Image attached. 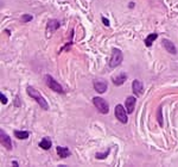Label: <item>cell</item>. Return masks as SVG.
Instances as JSON below:
<instances>
[{
	"instance_id": "obj_1",
	"label": "cell",
	"mask_w": 178,
	"mask_h": 167,
	"mask_svg": "<svg viewBox=\"0 0 178 167\" xmlns=\"http://www.w3.org/2000/svg\"><path fill=\"white\" fill-rule=\"evenodd\" d=\"M26 92H27V94H29L32 99H35V100L38 103V105H39L43 110H48V109H49V105H48L46 100L43 98V96H42L36 89H33L32 86H27V87H26Z\"/></svg>"
},
{
	"instance_id": "obj_2",
	"label": "cell",
	"mask_w": 178,
	"mask_h": 167,
	"mask_svg": "<svg viewBox=\"0 0 178 167\" xmlns=\"http://www.w3.org/2000/svg\"><path fill=\"white\" fill-rule=\"evenodd\" d=\"M44 79H45L46 86H48L50 90H52V91H55V92H57V93H61V94L64 93V90H63V87L61 86V84L57 82L51 75H45Z\"/></svg>"
},
{
	"instance_id": "obj_3",
	"label": "cell",
	"mask_w": 178,
	"mask_h": 167,
	"mask_svg": "<svg viewBox=\"0 0 178 167\" xmlns=\"http://www.w3.org/2000/svg\"><path fill=\"white\" fill-rule=\"evenodd\" d=\"M93 104H94V106L98 109V111H99L100 114H103V115L108 114V111H109V105H108V103H107L105 99H102V98H100V97H94V98H93Z\"/></svg>"
},
{
	"instance_id": "obj_4",
	"label": "cell",
	"mask_w": 178,
	"mask_h": 167,
	"mask_svg": "<svg viewBox=\"0 0 178 167\" xmlns=\"http://www.w3.org/2000/svg\"><path fill=\"white\" fill-rule=\"evenodd\" d=\"M122 59H124L122 53L118 48H113V50H112V59H111V62H109V67L115 68V67L120 66L121 62H122Z\"/></svg>"
},
{
	"instance_id": "obj_5",
	"label": "cell",
	"mask_w": 178,
	"mask_h": 167,
	"mask_svg": "<svg viewBox=\"0 0 178 167\" xmlns=\"http://www.w3.org/2000/svg\"><path fill=\"white\" fill-rule=\"evenodd\" d=\"M127 110H126V108H124L122 105H116L115 106V117L118 118V121L119 122H121L122 124H126L127 123V121H128V118H127Z\"/></svg>"
},
{
	"instance_id": "obj_6",
	"label": "cell",
	"mask_w": 178,
	"mask_h": 167,
	"mask_svg": "<svg viewBox=\"0 0 178 167\" xmlns=\"http://www.w3.org/2000/svg\"><path fill=\"white\" fill-rule=\"evenodd\" d=\"M0 142H1V144L6 149H9V150L12 149V141H11L10 136L4 131V129H0Z\"/></svg>"
},
{
	"instance_id": "obj_7",
	"label": "cell",
	"mask_w": 178,
	"mask_h": 167,
	"mask_svg": "<svg viewBox=\"0 0 178 167\" xmlns=\"http://www.w3.org/2000/svg\"><path fill=\"white\" fill-rule=\"evenodd\" d=\"M94 89L98 93H105L108 89V85H107V82L102 79H95L94 80Z\"/></svg>"
},
{
	"instance_id": "obj_8",
	"label": "cell",
	"mask_w": 178,
	"mask_h": 167,
	"mask_svg": "<svg viewBox=\"0 0 178 167\" xmlns=\"http://www.w3.org/2000/svg\"><path fill=\"white\" fill-rule=\"evenodd\" d=\"M135 103H137V99H135V97H128L127 99H126V103H125V108H126V110H127V112L128 114H132L133 111H134V109H135Z\"/></svg>"
},
{
	"instance_id": "obj_9",
	"label": "cell",
	"mask_w": 178,
	"mask_h": 167,
	"mask_svg": "<svg viewBox=\"0 0 178 167\" xmlns=\"http://www.w3.org/2000/svg\"><path fill=\"white\" fill-rule=\"evenodd\" d=\"M132 89H133V92H134V94H135L137 97L141 96V93H143V89H144L143 82H141V81H139V80H134V81H133V84H132Z\"/></svg>"
},
{
	"instance_id": "obj_10",
	"label": "cell",
	"mask_w": 178,
	"mask_h": 167,
	"mask_svg": "<svg viewBox=\"0 0 178 167\" xmlns=\"http://www.w3.org/2000/svg\"><path fill=\"white\" fill-rule=\"evenodd\" d=\"M161 43H163V47L169 51V53H171V54H177V49H176V47H174V44L171 42V41H169V40H166V38H164L163 41H161Z\"/></svg>"
},
{
	"instance_id": "obj_11",
	"label": "cell",
	"mask_w": 178,
	"mask_h": 167,
	"mask_svg": "<svg viewBox=\"0 0 178 167\" xmlns=\"http://www.w3.org/2000/svg\"><path fill=\"white\" fill-rule=\"evenodd\" d=\"M56 152H57L58 156L62 157V159L68 157V156L71 155V152H70L69 148H67V147H61V146H59V147H56Z\"/></svg>"
},
{
	"instance_id": "obj_12",
	"label": "cell",
	"mask_w": 178,
	"mask_h": 167,
	"mask_svg": "<svg viewBox=\"0 0 178 167\" xmlns=\"http://www.w3.org/2000/svg\"><path fill=\"white\" fill-rule=\"evenodd\" d=\"M126 79H127V74L126 73H120L119 75H116V76L113 78V84H114L115 86H120V85H122V84L126 81Z\"/></svg>"
},
{
	"instance_id": "obj_13",
	"label": "cell",
	"mask_w": 178,
	"mask_h": 167,
	"mask_svg": "<svg viewBox=\"0 0 178 167\" xmlns=\"http://www.w3.org/2000/svg\"><path fill=\"white\" fill-rule=\"evenodd\" d=\"M58 28H59V23H58L57 21H55V19L49 21V23H48V25H46V30H48L49 32H52V31L57 30Z\"/></svg>"
},
{
	"instance_id": "obj_14",
	"label": "cell",
	"mask_w": 178,
	"mask_h": 167,
	"mask_svg": "<svg viewBox=\"0 0 178 167\" xmlns=\"http://www.w3.org/2000/svg\"><path fill=\"white\" fill-rule=\"evenodd\" d=\"M51 146H52V142H51V140H50V138H48V137L43 138V140L39 142V147H41L42 149H45V150L50 149V148H51Z\"/></svg>"
},
{
	"instance_id": "obj_15",
	"label": "cell",
	"mask_w": 178,
	"mask_h": 167,
	"mask_svg": "<svg viewBox=\"0 0 178 167\" xmlns=\"http://www.w3.org/2000/svg\"><path fill=\"white\" fill-rule=\"evenodd\" d=\"M157 38H158V35H157V34H151V35H148V36L146 37V40H145V45H146V47H151L152 43H153Z\"/></svg>"
},
{
	"instance_id": "obj_16",
	"label": "cell",
	"mask_w": 178,
	"mask_h": 167,
	"mask_svg": "<svg viewBox=\"0 0 178 167\" xmlns=\"http://www.w3.org/2000/svg\"><path fill=\"white\" fill-rule=\"evenodd\" d=\"M29 131H20V130H16L14 131V136L19 140H26L29 137Z\"/></svg>"
},
{
	"instance_id": "obj_17",
	"label": "cell",
	"mask_w": 178,
	"mask_h": 167,
	"mask_svg": "<svg viewBox=\"0 0 178 167\" xmlns=\"http://www.w3.org/2000/svg\"><path fill=\"white\" fill-rule=\"evenodd\" d=\"M32 21V16L31 15H23L22 16V22L23 23H27V22H31Z\"/></svg>"
},
{
	"instance_id": "obj_18",
	"label": "cell",
	"mask_w": 178,
	"mask_h": 167,
	"mask_svg": "<svg viewBox=\"0 0 178 167\" xmlns=\"http://www.w3.org/2000/svg\"><path fill=\"white\" fill-rule=\"evenodd\" d=\"M109 154V150H107L106 153H103V154H101V153H98L96 154V159H105L107 155Z\"/></svg>"
},
{
	"instance_id": "obj_19",
	"label": "cell",
	"mask_w": 178,
	"mask_h": 167,
	"mask_svg": "<svg viewBox=\"0 0 178 167\" xmlns=\"http://www.w3.org/2000/svg\"><path fill=\"white\" fill-rule=\"evenodd\" d=\"M0 98H1V103H3V104H7V98H6V96H5L4 93L0 94Z\"/></svg>"
},
{
	"instance_id": "obj_20",
	"label": "cell",
	"mask_w": 178,
	"mask_h": 167,
	"mask_svg": "<svg viewBox=\"0 0 178 167\" xmlns=\"http://www.w3.org/2000/svg\"><path fill=\"white\" fill-rule=\"evenodd\" d=\"M102 22H103V24H105L106 26H109V21H108L107 18H105V17H103V18H102Z\"/></svg>"
},
{
	"instance_id": "obj_21",
	"label": "cell",
	"mask_w": 178,
	"mask_h": 167,
	"mask_svg": "<svg viewBox=\"0 0 178 167\" xmlns=\"http://www.w3.org/2000/svg\"><path fill=\"white\" fill-rule=\"evenodd\" d=\"M12 163H13V165H14V166H18V162H17V161H13V162H12Z\"/></svg>"
}]
</instances>
